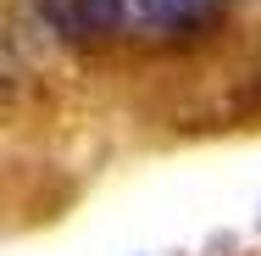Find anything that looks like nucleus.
<instances>
[{
	"mask_svg": "<svg viewBox=\"0 0 261 256\" xmlns=\"http://www.w3.org/2000/svg\"><path fill=\"white\" fill-rule=\"evenodd\" d=\"M39 11H45V22L56 34L72 39V45L106 39L122 22V0H39Z\"/></svg>",
	"mask_w": 261,
	"mask_h": 256,
	"instance_id": "f257e3e1",
	"label": "nucleus"
}]
</instances>
